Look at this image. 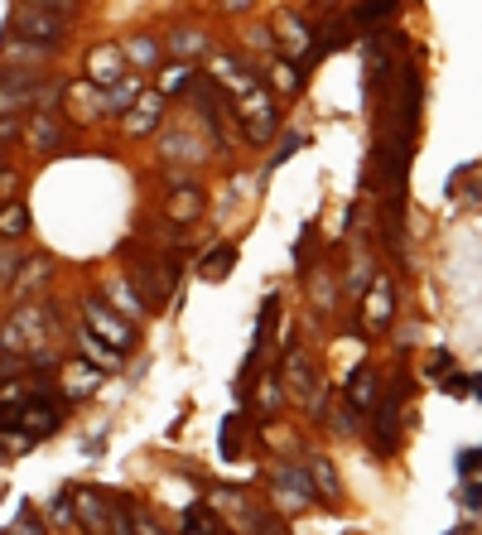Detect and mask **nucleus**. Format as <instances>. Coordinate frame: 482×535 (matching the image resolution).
<instances>
[{"label":"nucleus","mask_w":482,"mask_h":535,"mask_svg":"<svg viewBox=\"0 0 482 535\" xmlns=\"http://www.w3.org/2000/svg\"><path fill=\"white\" fill-rule=\"evenodd\" d=\"M323 5H338V0H323Z\"/></svg>","instance_id":"52"},{"label":"nucleus","mask_w":482,"mask_h":535,"mask_svg":"<svg viewBox=\"0 0 482 535\" xmlns=\"http://www.w3.org/2000/svg\"><path fill=\"white\" fill-rule=\"evenodd\" d=\"M20 429H29L34 439H44V434H54L58 429V405L49 396H34V401L20 410Z\"/></svg>","instance_id":"24"},{"label":"nucleus","mask_w":482,"mask_h":535,"mask_svg":"<svg viewBox=\"0 0 482 535\" xmlns=\"http://www.w3.org/2000/svg\"><path fill=\"white\" fill-rule=\"evenodd\" d=\"M25 145L34 155H54L58 145H63V121H58V111H29L25 121Z\"/></svg>","instance_id":"11"},{"label":"nucleus","mask_w":482,"mask_h":535,"mask_svg":"<svg viewBox=\"0 0 482 535\" xmlns=\"http://www.w3.org/2000/svg\"><path fill=\"white\" fill-rule=\"evenodd\" d=\"M0 169H5V145H0Z\"/></svg>","instance_id":"51"},{"label":"nucleus","mask_w":482,"mask_h":535,"mask_svg":"<svg viewBox=\"0 0 482 535\" xmlns=\"http://www.w3.org/2000/svg\"><path fill=\"white\" fill-rule=\"evenodd\" d=\"M10 140H25V121L20 116H0V145H10Z\"/></svg>","instance_id":"41"},{"label":"nucleus","mask_w":482,"mask_h":535,"mask_svg":"<svg viewBox=\"0 0 482 535\" xmlns=\"http://www.w3.org/2000/svg\"><path fill=\"white\" fill-rule=\"evenodd\" d=\"M270 29H275V39H280V49L290 58H304L309 54V25H304V15H295V10H275V20H270Z\"/></svg>","instance_id":"15"},{"label":"nucleus","mask_w":482,"mask_h":535,"mask_svg":"<svg viewBox=\"0 0 482 535\" xmlns=\"http://www.w3.org/2000/svg\"><path fill=\"white\" fill-rule=\"evenodd\" d=\"M82 309H87V328H92L97 338H107L111 348L126 352V348L135 343L131 323H121V314H116V309H111V304H107L102 295H87V299H82Z\"/></svg>","instance_id":"7"},{"label":"nucleus","mask_w":482,"mask_h":535,"mask_svg":"<svg viewBox=\"0 0 482 535\" xmlns=\"http://www.w3.org/2000/svg\"><path fill=\"white\" fill-rule=\"evenodd\" d=\"M309 478H314V492L328 497V507L343 502V482H338V468H333L328 458H309Z\"/></svg>","instance_id":"31"},{"label":"nucleus","mask_w":482,"mask_h":535,"mask_svg":"<svg viewBox=\"0 0 482 535\" xmlns=\"http://www.w3.org/2000/svg\"><path fill=\"white\" fill-rule=\"evenodd\" d=\"M184 535H227V526H222V516L213 511V502H193V507L184 511Z\"/></svg>","instance_id":"28"},{"label":"nucleus","mask_w":482,"mask_h":535,"mask_svg":"<svg viewBox=\"0 0 482 535\" xmlns=\"http://www.w3.org/2000/svg\"><path fill=\"white\" fill-rule=\"evenodd\" d=\"M280 376L290 381V386H285V396H290V401H299V405H309V396L319 391V381H323V376L314 372V362H309L304 352H295V348L285 352V367H280Z\"/></svg>","instance_id":"10"},{"label":"nucleus","mask_w":482,"mask_h":535,"mask_svg":"<svg viewBox=\"0 0 482 535\" xmlns=\"http://www.w3.org/2000/svg\"><path fill=\"white\" fill-rule=\"evenodd\" d=\"M328 425L338 429V434H357V410H352V405H343V410H338Z\"/></svg>","instance_id":"43"},{"label":"nucleus","mask_w":482,"mask_h":535,"mask_svg":"<svg viewBox=\"0 0 482 535\" xmlns=\"http://www.w3.org/2000/svg\"><path fill=\"white\" fill-rule=\"evenodd\" d=\"M29 237V208L25 203H0V241H25Z\"/></svg>","instance_id":"33"},{"label":"nucleus","mask_w":482,"mask_h":535,"mask_svg":"<svg viewBox=\"0 0 482 535\" xmlns=\"http://www.w3.org/2000/svg\"><path fill=\"white\" fill-rule=\"evenodd\" d=\"M102 367H92L87 357H78V362H63V396L68 401H82V396H92L97 386H102Z\"/></svg>","instance_id":"17"},{"label":"nucleus","mask_w":482,"mask_h":535,"mask_svg":"<svg viewBox=\"0 0 482 535\" xmlns=\"http://www.w3.org/2000/svg\"><path fill=\"white\" fill-rule=\"evenodd\" d=\"M49 280H54V261H49V256H29V261H20L10 290H15V299H34Z\"/></svg>","instance_id":"16"},{"label":"nucleus","mask_w":482,"mask_h":535,"mask_svg":"<svg viewBox=\"0 0 482 535\" xmlns=\"http://www.w3.org/2000/svg\"><path fill=\"white\" fill-rule=\"evenodd\" d=\"M140 97H145V78H140V73H126V78L116 82V87H107V102H111V116H126V111L135 107V102H140Z\"/></svg>","instance_id":"32"},{"label":"nucleus","mask_w":482,"mask_h":535,"mask_svg":"<svg viewBox=\"0 0 482 535\" xmlns=\"http://www.w3.org/2000/svg\"><path fill=\"white\" fill-rule=\"evenodd\" d=\"M304 87V63L295 58H270V92L275 97H299Z\"/></svg>","instance_id":"27"},{"label":"nucleus","mask_w":482,"mask_h":535,"mask_svg":"<svg viewBox=\"0 0 482 535\" xmlns=\"http://www.w3.org/2000/svg\"><path fill=\"white\" fill-rule=\"evenodd\" d=\"M102 299H107L121 319H140V314H145V295L135 290L131 275H107V280H102Z\"/></svg>","instance_id":"14"},{"label":"nucleus","mask_w":482,"mask_h":535,"mask_svg":"<svg viewBox=\"0 0 482 535\" xmlns=\"http://www.w3.org/2000/svg\"><path fill=\"white\" fill-rule=\"evenodd\" d=\"M164 44H169V54H174V58L193 63L198 54H208V29H203V25H174Z\"/></svg>","instance_id":"22"},{"label":"nucleus","mask_w":482,"mask_h":535,"mask_svg":"<svg viewBox=\"0 0 482 535\" xmlns=\"http://www.w3.org/2000/svg\"><path fill=\"white\" fill-rule=\"evenodd\" d=\"M304 275H309V295H314V309L333 304V280H328V275H319V270H304Z\"/></svg>","instance_id":"36"},{"label":"nucleus","mask_w":482,"mask_h":535,"mask_svg":"<svg viewBox=\"0 0 482 535\" xmlns=\"http://www.w3.org/2000/svg\"><path fill=\"white\" fill-rule=\"evenodd\" d=\"M391 319H396V285H391V275H372V285L362 295V323L386 328Z\"/></svg>","instance_id":"8"},{"label":"nucleus","mask_w":482,"mask_h":535,"mask_svg":"<svg viewBox=\"0 0 482 535\" xmlns=\"http://www.w3.org/2000/svg\"><path fill=\"white\" fill-rule=\"evenodd\" d=\"M482 502V482H463V507H478Z\"/></svg>","instance_id":"47"},{"label":"nucleus","mask_w":482,"mask_h":535,"mask_svg":"<svg viewBox=\"0 0 482 535\" xmlns=\"http://www.w3.org/2000/svg\"><path fill=\"white\" fill-rule=\"evenodd\" d=\"M473 396H478V401H482V376H473Z\"/></svg>","instance_id":"50"},{"label":"nucleus","mask_w":482,"mask_h":535,"mask_svg":"<svg viewBox=\"0 0 482 535\" xmlns=\"http://www.w3.org/2000/svg\"><path fill=\"white\" fill-rule=\"evenodd\" d=\"M10 34L15 39H29V44H44V49H58L63 44V34H68V20L54 15V10H44V5H20L15 15H10Z\"/></svg>","instance_id":"4"},{"label":"nucleus","mask_w":482,"mask_h":535,"mask_svg":"<svg viewBox=\"0 0 482 535\" xmlns=\"http://www.w3.org/2000/svg\"><path fill=\"white\" fill-rule=\"evenodd\" d=\"M396 429H401V401H396V396H381L376 420H372V439L381 454H396Z\"/></svg>","instance_id":"18"},{"label":"nucleus","mask_w":482,"mask_h":535,"mask_svg":"<svg viewBox=\"0 0 482 535\" xmlns=\"http://www.w3.org/2000/svg\"><path fill=\"white\" fill-rule=\"evenodd\" d=\"M270 502H275V511H280V516H295V511H304L309 502H319L309 468L275 463V468H270Z\"/></svg>","instance_id":"2"},{"label":"nucleus","mask_w":482,"mask_h":535,"mask_svg":"<svg viewBox=\"0 0 482 535\" xmlns=\"http://www.w3.org/2000/svg\"><path fill=\"white\" fill-rule=\"evenodd\" d=\"M232 266H237V241H217L213 251L198 261V275H203V280H227Z\"/></svg>","instance_id":"29"},{"label":"nucleus","mask_w":482,"mask_h":535,"mask_svg":"<svg viewBox=\"0 0 482 535\" xmlns=\"http://www.w3.org/2000/svg\"><path fill=\"white\" fill-rule=\"evenodd\" d=\"M49 516H54L58 526H73V521H78V516H73V497H68V492L54 497V502H49Z\"/></svg>","instance_id":"39"},{"label":"nucleus","mask_w":482,"mask_h":535,"mask_svg":"<svg viewBox=\"0 0 482 535\" xmlns=\"http://www.w3.org/2000/svg\"><path fill=\"white\" fill-rule=\"evenodd\" d=\"M468 386H473V381H468V376H449V381H444V391H449V396H463V391H468Z\"/></svg>","instance_id":"48"},{"label":"nucleus","mask_w":482,"mask_h":535,"mask_svg":"<svg viewBox=\"0 0 482 535\" xmlns=\"http://www.w3.org/2000/svg\"><path fill=\"white\" fill-rule=\"evenodd\" d=\"M237 126L241 135L251 140V145H266L270 135L280 131V116H275V92L270 87H251V92H241L237 97Z\"/></svg>","instance_id":"1"},{"label":"nucleus","mask_w":482,"mask_h":535,"mask_svg":"<svg viewBox=\"0 0 482 535\" xmlns=\"http://www.w3.org/2000/svg\"><path fill=\"white\" fill-rule=\"evenodd\" d=\"M193 63H184V58H174V63H164L160 78H155V92L160 97H188L193 92Z\"/></svg>","instance_id":"25"},{"label":"nucleus","mask_w":482,"mask_h":535,"mask_svg":"<svg viewBox=\"0 0 482 535\" xmlns=\"http://www.w3.org/2000/svg\"><path fill=\"white\" fill-rule=\"evenodd\" d=\"M299 145H304V135H285V140H280V150L270 155V169H275V164H285V160H290V155H295Z\"/></svg>","instance_id":"44"},{"label":"nucleus","mask_w":482,"mask_h":535,"mask_svg":"<svg viewBox=\"0 0 482 535\" xmlns=\"http://www.w3.org/2000/svg\"><path fill=\"white\" fill-rule=\"evenodd\" d=\"M73 516H78L82 535H116V521H121V502H102L97 492L87 487H73Z\"/></svg>","instance_id":"5"},{"label":"nucleus","mask_w":482,"mask_h":535,"mask_svg":"<svg viewBox=\"0 0 482 535\" xmlns=\"http://www.w3.org/2000/svg\"><path fill=\"white\" fill-rule=\"evenodd\" d=\"M343 396H348V405L357 410V415L376 410V405H381V372H376L372 362H357V367L348 372V386H343Z\"/></svg>","instance_id":"9"},{"label":"nucleus","mask_w":482,"mask_h":535,"mask_svg":"<svg viewBox=\"0 0 482 535\" xmlns=\"http://www.w3.org/2000/svg\"><path fill=\"white\" fill-rule=\"evenodd\" d=\"M15 535H49L44 526H39V516L29 507H20V516H15Z\"/></svg>","instance_id":"40"},{"label":"nucleus","mask_w":482,"mask_h":535,"mask_svg":"<svg viewBox=\"0 0 482 535\" xmlns=\"http://www.w3.org/2000/svg\"><path fill=\"white\" fill-rule=\"evenodd\" d=\"M29 5H44V10H54V15H63V20H73L82 10V0H29Z\"/></svg>","instance_id":"42"},{"label":"nucleus","mask_w":482,"mask_h":535,"mask_svg":"<svg viewBox=\"0 0 482 535\" xmlns=\"http://www.w3.org/2000/svg\"><path fill=\"white\" fill-rule=\"evenodd\" d=\"M246 535H290V531H285V521H280V516H261V511H256V516H251V526H246Z\"/></svg>","instance_id":"38"},{"label":"nucleus","mask_w":482,"mask_h":535,"mask_svg":"<svg viewBox=\"0 0 482 535\" xmlns=\"http://www.w3.org/2000/svg\"><path fill=\"white\" fill-rule=\"evenodd\" d=\"M160 111H164V97H160V92H145V97L126 111V121H121V126H126V135H135V140H140V135L160 131Z\"/></svg>","instance_id":"19"},{"label":"nucleus","mask_w":482,"mask_h":535,"mask_svg":"<svg viewBox=\"0 0 482 535\" xmlns=\"http://www.w3.org/2000/svg\"><path fill=\"white\" fill-rule=\"evenodd\" d=\"M396 5H401V0H362V5H357V20H362V25H376V20L396 15Z\"/></svg>","instance_id":"35"},{"label":"nucleus","mask_w":482,"mask_h":535,"mask_svg":"<svg viewBox=\"0 0 482 535\" xmlns=\"http://www.w3.org/2000/svg\"><path fill=\"white\" fill-rule=\"evenodd\" d=\"M78 352L87 357V362H92V367H102V372H116V367H121V357H126L121 348H111L107 338H97L87 323L78 328Z\"/></svg>","instance_id":"21"},{"label":"nucleus","mask_w":482,"mask_h":535,"mask_svg":"<svg viewBox=\"0 0 482 535\" xmlns=\"http://www.w3.org/2000/svg\"><path fill=\"white\" fill-rule=\"evenodd\" d=\"M58 107H63V121H68V126H92V121L111 116L107 87H97L92 78L63 82V97H58Z\"/></svg>","instance_id":"3"},{"label":"nucleus","mask_w":482,"mask_h":535,"mask_svg":"<svg viewBox=\"0 0 482 535\" xmlns=\"http://www.w3.org/2000/svg\"><path fill=\"white\" fill-rule=\"evenodd\" d=\"M121 54H126V63H135V73L160 68V39H155V34H126V39H121Z\"/></svg>","instance_id":"26"},{"label":"nucleus","mask_w":482,"mask_h":535,"mask_svg":"<svg viewBox=\"0 0 482 535\" xmlns=\"http://www.w3.org/2000/svg\"><path fill=\"white\" fill-rule=\"evenodd\" d=\"M131 531H135V535H169L145 507H131Z\"/></svg>","instance_id":"37"},{"label":"nucleus","mask_w":482,"mask_h":535,"mask_svg":"<svg viewBox=\"0 0 482 535\" xmlns=\"http://www.w3.org/2000/svg\"><path fill=\"white\" fill-rule=\"evenodd\" d=\"M126 251H135V246H126ZM131 280L140 285V295L160 304V299L169 295V290H174V280H179V266L169 270V256H150V251H135Z\"/></svg>","instance_id":"6"},{"label":"nucleus","mask_w":482,"mask_h":535,"mask_svg":"<svg viewBox=\"0 0 482 535\" xmlns=\"http://www.w3.org/2000/svg\"><path fill=\"white\" fill-rule=\"evenodd\" d=\"M434 372H454V352H434Z\"/></svg>","instance_id":"49"},{"label":"nucleus","mask_w":482,"mask_h":535,"mask_svg":"<svg viewBox=\"0 0 482 535\" xmlns=\"http://www.w3.org/2000/svg\"><path fill=\"white\" fill-rule=\"evenodd\" d=\"M208 78H213L222 92H232V97H241V92H251V87H256V73H251V68H241L232 54H208Z\"/></svg>","instance_id":"13"},{"label":"nucleus","mask_w":482,"mask_h":535,"mask_svg":"<svg viewBox=\"0 0 482 535\" xmlns=\"http://www.w3.org/2000/svg\"><path fill=\"white\" fill-rule=\"evenodd\" d=\"M251 5H256V0H217L222 15H241V10H251Z\"/></svg>","instance_id":"46"},{"label":"nucleus","mask_w":482,"mask_h":535,"mask_svg":"<svg viewBox=\"0 0 482 535\" xmlns=\"http://www.w3.org/2000/svg\"><path fill=\"white\" fill-rule=\"evenodd\" d=\"M49 54H54V49H44V44H29V39H15V34L0 44V63H15L20 73H25V68H44V63H49Z\"/></svg>","instance_id":"23"},{"label":"nucleus","mask_w":482,"mask_h":535,"mask_svg":"<svg viewBox=\"0 0 482 535\" xmlns=\"http://www.w3.org/2000/svg\"><path fill=\"white\" fill-rule=\"evenodd\" d=\"M241 49L256 58H275V49H280V39H275V29L270 25H251L246 34H241Z\"/></svg>","instance_id":"34"},{"label":"nucleus","mask_w":482,"mask_h":535,"mask_svg":"<svg viewBox=\"0 0 482 535\" xmlns=\"http://www.w3.org/2000/svg\"><path fill=\"white\" fill-rule=\"evenodd\" d=\"M164 160H179V164H203L208 160V145H203V140H198V135H169V140H164V150H160Z\"/></svg>","instance_id":"30"},{"label":"nucleus","mask_w":482,"mask_h":535,"mask_svg":"<svg viewBox=\"0 0 482 535\" xmlns=\"http://www.w3.org/2000/svg\"><path fill=\"white\" fill-rule=\"evenodd\" d=\"M15 270H20V256L0 246V285H5V280H15Z\"/></svg>","instance_id":"45"},{"label":"nucleus","mask_w":482,"mask_h":535,"mask_svg":"<svg viewBox=\"0 0 482 535\" xmlns=\"http://www.w3.org/2000/svg\"><path fill=\"white\" fill-rule=\"evenodd\" d=\"M87 78L97 82V87H116V82L126 78V54H121V44H97V49H87Z\"/></svg>","instance_id":"12"},{"label":"nucleus","mask_w":482,"mask_h":535,"mask_svg":"<svg viewBox=\"0 0 482 535\" xmlns=\"http://www.w3.org/2000/svg\"><path fill=\"white\" fill-rule=\"evenodd\" d=\"M164 213H169V222H179V227L198 222V213H203V188H193V184L169 188V198H164Z\"/></svg>","instance_id":"20"}]
</instances>
